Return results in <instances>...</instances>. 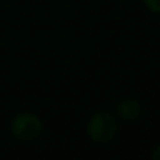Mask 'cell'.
<instances>
[{
  "label": "cell",
  "instance_id": "cell-1",
  "mask_svg": "<svg viewBox=\"0 0 160 160\" xmlns=\"http://www.w3.org/2000/svg\"><path fill=\"white\" fill-rule=\"evenodd\" d=\"M119 130V122L115 113L108 110L94 112L87 122V137L94 144H107L115 140Z\"/></svg>",
  "mask_w": 160,
  "mask_h": 160
},
{
  "label": "cell",
  "instance_id": "cell-2",
  "mask_svg": "<svg viewBox=\"0 0 160 160\" xmlns=\"http://www.w3.org/2000/svg\"><path fill=\"white\" fill-rule=\"evenodd\" d=\"M8 129L14 140L22 141V143H30V141L38 140L42 135L44 122L36 113L22 110V112H18L10 119Z\"/></svg>",
  "mask_w": 160,
  "mask_h": 160
},
{
  "label": "cell",
  "instance_id": "cell-3",
  "mask_svg": "<svg viewBox=\"0 0 160 160\" xmlns=\"http://www.w3.org/2000/svg\"><path fill=\"white\" fill-rule=\"evenodd\" d=\"M115 115L118 118V121L132 124L135 121H138L143 116V105L138 99L135 98H121L116 105H115Z\"/></svg>",
  "mask_w": 160,
  "mask_h": 160
},
{
  "label": "cell",
  "instance_id": "cell-4",
  "mask_svg": "<svg viewBox=\"0 0 160 160\" xmlns=\"http://www.w3.org/2000/svg\"><path fill=\"white\" fill-rule=\"evenodd\" d=\"M141 3L149 13L160 16V0H141Z\"/></svg>",
  "mask_w": 160,
  "mask_h": 160
},
{
  "label": "cell",
  "instance_id": "cell-5",
  "mask_svg": "<svg viewBox=\"0 0 160 160\" xmlns=\"http://www.w3.org/2000/svg\"><path fill=\"white\" fill-rule=\"evenodd\" d=\"M151 157H152L154 160H160V143L154 146V149H152V152H151Z\"/></svg>",
  "mask_w": 160,
  "mask_h": 160
}]
</instances>
